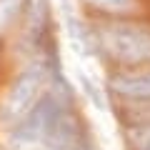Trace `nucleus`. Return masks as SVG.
Segmentation results:
<instances>
[{
  "mask_svg": "<svg viewBox=\"0 0 150 150\" xmlns=\"http://www.w3.org/2000/svg\"><path fill=\"white\" fill-rule=\"evenodd\" d=\"M48 25V0H25V40L40 45Z\"/></svg>",
  "mask_w": 150,
  "mask_h": 150,
  "instance_id": "obj_5",
  "label": "nucleus"
},
{
  "mask_svg": "<svg viewBox=\"0 0 150 150\" xmlns=\"http://www.w3.org/2000/svg\"><path fill=\"white\" fill-rule=\"evenodd\" d=\"M95 50L120 65H150V25L108 20L93 30Z\"/></svg>",
  "mask_w": 150,
  "mask_h": 150,
  "instance_id": "obj_2",
  "label": "nucleus"
},
{
  "mask_svg": "<svg viewBox=\"0 0 150 150\" xmlns=\"http://www.w3.org/2000/svg\"><path fill=\"white\" fill-rule=\"evenodd\" d=\"M75 150H93V148H90V145L85 143V140H80V143H78V148H75Z\"/></svg>",
  "mask_w": 150,
  "mask_h": 150,
  "instance_id": "obj_11",
  "label": "nucleus"
},
{
  "mask_svg": "<svg viewBox=\"0 0 150 150\" xmlns=\"http://www.w3.org/2000/svg\"><path fill=\"white\" fill-rule=\"evenodd\" d=\"M110 90L125 100H150V68L143 70H128L110 80Z\"/></svg>",
  "mask_w": 150,
  "mask_h": 150,
  "instance_id": "obj_4",
  "label": "nucleus"
},
{
  "mask_svg": "<svg viewBox=\"0 0 150 150\" xmlns=\"http://www.w3.org/2000/svg\"><path fill=\"white\" fill-rule=\"evenodd\" d=\"M53 70H58L53 65L50 68L48 60L45 63H33L23 70L15 78V83L10 85L5 100L0 105V125L13 128L18 125L28 112L38 105V100L45 95V88H48V78L53 75Z\"/></svg>",
  "mask_w": 150,
  "mask_h": 150,
  "instance_id": "obj_3",
  "label": "nucleus"
},
{
  "mask_svg": "<svg viewBox=\"0 0 150 150\" xmlns=\"http://www.w3.org/2000/svg\"><path fill=\"white\" fill-rule=\"evenodd\" d=\"M25 0H0V30H8L20 18Z\"/></svg>",
  "mask_w": 150,
  "mask_h": 150,
  "instance_id": "obj_7",
  "label": "nucleus"
},
{
  "mask_svg": "<svg viewBox=\"0 0 150 150\" xmlns=\"http://www.w3.org/2000/svg\"><path fill=\"white\" fill-rule=\"evenodd\" d=\"M80 83H83V88H85V93H88V98L93 100V105L95 108H103V100H100V93H98V88L90 83V78H85V75H80Z\"/></svg>",
  "mask_w": 150,
  "mask_h": 150,
  "instance_id": "obj_10",
  "label": "nucleus"
},
{
  "mask_svg": "<svg viewBox=\"0 0 150 150\" xmlns=\"http://www.w3.org/2000/svg\"><path fill=\"white\" fill-rule=\"evenodd\" d=\"M65 25H68L70 43H73V48L78 50L80 55H88V53H93V50H95L93 33L85 30V25L75 18V13H73V8H70V5H65Z\"/></svg>",
  "mask_w": 150,
  "mask_h": 150,
  "instance_id": "obj_6",
  "label": "nucleus"
},
{
  "mask_svg": "<svg viewBox=\"0 0 150 150\" xmlns=\"http://www.w3.org/2000/svg\"><path fill=\"white\" fill-rule=\"evenodd\" d=\"M53 83L55 88L45 90L38 105L10 128V150H75L83 140L70 110L68 85H63L58 70H53Z\"/></svg>",
  "mask_w": 150,
  "mask_h": 150,
  "instance_id": "obj_1",
  "label": "nucleus"
},
{
  "mask_svg": "<svg viewBox=\"0 0 150 150\" xmlns=\"http://www.w3.org/2000/svg\"><path fill=\"white\" fill-rule=\"evenodd\" d=\"M128 145L130 150H150V120L128 130Z\"/></svg>",
  "mask_w": 150,
  "mask_h": 150,
  "instance_id": "obj_8",
  "label": "nucleus"
},
{
  "mask_svg": "<svg viewBox=\"0 0 150 150\" xmlns=\"http://www.w3.org/2000/svg\"><path fill=\"white\" fill-rule=\"evenodd\" d=\"M85 3H90L98 10H108V13H128L135 0H85Z\"/></svg>",
  "mask_w": 150,
  "mask_h": 150,
  "instance_id": "obj_9",
  "label": "nucleus"
}]
</instances>
